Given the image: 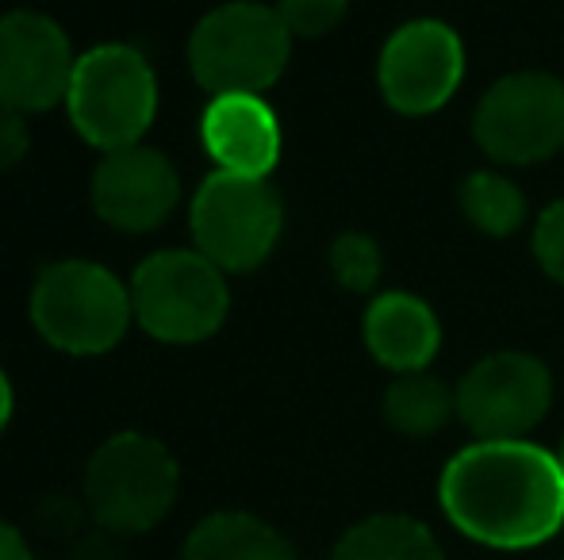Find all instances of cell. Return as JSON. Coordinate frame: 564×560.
Here are the masks:
<instances>
[{
	"label": "cell",
	"instance_id": "cell-5",
	"mask_svg": "<svg viewBox=\"0 0 564 560\" xmlns=\"http://www.w3.org/2000/svg\"><path fill=\"white\" fill-rule=\"evenodd\" d=\"M74 131L100 154L139 146L158 116V74L131 43H100L77 54L66 92Z\"/></svg>",
	"mask_w": 564,
	"mask_h": 560
},
{
	"label": "cell",
	"instance_id": "cell-19",
	"mask_svg": "<svg viewBox=\"0 0 564 560\" xmlns=\"http://www.w3.org/2000/svg\"><path fill=\"white\" fill-rule=\"evenodd\" d=\"M384 270L380 246L361 231H346L330 242V273L346 292H372Z\"/></svg>",
	"mask_w": 564,
	"mask_h": 560
},
{
	"label": "cell",
	"instance_id": "cell-11",
	"mask_svg": "<svg viewBox=\"0 0 564 560\" xmlns=\"http://www.w3.org/2000/svg\"><path fill=\"white\" fill-rule=\"evenodd\" d=\"M465 77V43L442 20H411L388 35L377 62L380 97L400 116L446 108Z\"/></svg>",
	"mask_w": 564,
	"mask_h": 560
},
{
	"label": "cell",
	"instance_id": "cell-6",
	"mask_svg": "<svg viewBox=\"0 0 564 560\" xmlns=\"http://www.w3.org/2000/svg\"><path fill=\"white\" fill-rule=\"evenodd\" d=\"M134 322L154 342L196 345L219 334L230 311L227 273L200 250H158L131 273Z\"/></svg>",
	"mask_w": 564,
	"mask_h": 560
},
{
	"label": "cell",
	"instance_id": "cell-14",
	"mask_svg": "<svg viewBox=\"0 0 564 560\" xmlns=\"http://www.w3.org/2000/svg\"><path fill=\"white\" fill-rule=\"evenodd\" d=\"M365 350L392 373H426L442 350V322L431 304L411 292H384L365 307Z\"/></svg>",
	"mask_w": 564,
	"mask_h": 560
},
{
	"label": "cell",
	"instance_id": "cell-23",
	"mask_svg": "<svg viewBox=\"0 0 564 560\" xmlns=\"http://www.w3.org/2000/svg\"><path fill=\"white\" fill-rule=\"evenodd\" d=\"M127 538H116V534L108 530H97L93 526L89 534H82V538L74 541V549H69V560H131L123 546Z\"/></svg>",
	"mask_w": 564,
	"mask_h": 560
},
{
	"label": "cell",
	"instance_id": "cell-18",
	"mask_svg": "<svg viewBox=\"0 0 564 560\" xmlns=\"http://www.w3.org/2000/svg\"><path fill=\"white\" fill-rule=\"evenodd\" d=\"M460 211L476 231L491 234V239H507L527 223V196L503 173H473L460 185Z\"/></svg>",
	"mask_w": 564,
	"mask_h": 560
},
{
	"label": "cell",
	"instance_id": "cell-24",
	"mask_svg": "<svg viewBox=\"0 0 564 560\" xmlns=\"http://www.w3.org/2000/svg\"><path fill=\"white\" fill-rule=\"evenodd\" d=\"M0 560H35L31 541L23 538V530L8 518H0Z\"/></svg>",
	"mask_w": 564,
	"mask_h": 560
},
{
	"label": "cell",
	"instance_id": "cell-26",
	"mask_svg": "<svg viewBox=\"0 0 564 560\" xmlns=\"http://www.w3.org/2000/svg\"><path fill=\"white\" fill-rule=\"evenodd\" d=\"M561 464H564V457H561Z\"/></svg>",
	"mask_w": 564,
	"mask_h": 560
},
{
	"label": "cell",
	"instance_id": "cell-3",
	"mask_svg": "<svg viewBox=\"0 0 564 560\" xmlns=\"http://www.w3.org/2000/svg\"><path fill=\"white\" fill-rule=\"evenodd\" d=\"M28 311L39 338L69 358H100L116 350L134 322L131 288L108 265L85 257L46 265L31 284Z\"/></svg>",
	"mask_w": 564,
	"mask_h": 560
},
{
	"label": "cell",
	"instance_id": "cell-10",
	"mask_svg": "<svg viewBox=\"0 0 564 560\" xmlns=\"http://www.w3.org/2000/svg\"><path fill=\"white\" fill-rule=\"evenodd\" d=\"M77 54L66 28L35 8L0 15V108L20 116L66 105Z\"/></svg>",
	"mask_w": 564,
	"mask_h": 560
},
{
	"label": "cell",
	"instance_id": "cell-13",
	"mask_svg": "<svg viewBox=\"0 0 564 560\" xmlns=\"http://www.w3.org/2000/svg\"><path fill=\"white\" fill-rule=\"evenodd\" d=\"M200 142L219 173L269 180V173L281 162L276 112L261 97H250V92L212 97L200 116Z\"/></svg>",
	"mask_w": 564,
	"mask_h": 560
},
{
	"label": "cell",
	"instance_id": "cell-9",
	"mask_svg": "<svg viewBox=\"0 0 564 560\" xmlns=\"http://www.w3.org/2000/svg\"><path fill=\"white\" fill-rule=\"evenodd\" d=\"M553 376L534 353L499 350L480 358L457 384V419L476 441H519L550 415Z\"/></svg>",
	"mask_w": 564,
	"mask_h": 560
},
{
	"label": "cell",
	"instance_id": "cell-15",
	"mask_svg": "<svg viewBox=\"0 0 564 560\" xmlns=\"http://www.w3.org/2000/svg\"><path fill=\"white\" fill-rule=\"evenodd\" d=\"M181 560H300L276 526L250 510H212L188 530Z\"/></svg>",
	"mask_w": 564,
	"mask_h": 560
},
{
	"label": "cell",
	"instance_id": "cell-20",
	"mask_svg": "<svg viewBox=\"0 0 564 560\" xmlns=\"http://www.w3.org/2000/svg\"><path fill=\"white\" fill-rule=\"evenodd\" d=\"M273 8L292 39H323L346 20L349 0H276Z\"/></svg>",
	"mask_w": 564,
	"mask_h": 560
},
{
	"label": "cell",
	"instance_id": "cell-22",
	"mask_svg": "<svg viewBox=\"0 0 564 560\" xmlns=\"http://www.w3.org/2000/svg\"><path fill=\"white\" fill-rule=\"evenodd\" d=\"M28 150H31L28 116L12 112V108H0V177L20 165L28 157Z\"/></svg>",
	"mask_w": 564,
	"mask_h": 560
},
{
	"label": "cell",
	"instance_id": "cell-21",
	"mask_svg": "<svg viewBox=\"0 0 564 560\" xmlns=\"http://www.w3.org/2000/svg\"><path fill=\"white\" fill-rule=\"evenodd\" d=\"M534 257L545 277L564 284V200L550 204L534 223Z\"/></svg>",
	"mask_w": 564,
	"mask_h": 560
},
{
	"label": "cell",
	"instance_id": "cell-1",
	"mask_svg": "<svg viewBox=\"0 0 564 560\" xmlns=\"http://www.w3.org/2000/svg\"><path fill=\"white\" fill-rule=\"evenodd\" d=\"M442 510L491 549H534L564 526V464L534 441H476L449 457Z\"/></svg>",
	"mask_w": 564,
	"mask_h": 560
},
{
	"label": "cell",
	"instance_id": "cell-4",
	"mask_svg": "<svg viewBox=\"0 0 564 560\" xmlns=\"http://www.w3.org/2000/svg\"><path fill=\"white\" fill-rule=\"evenodd\" d=\"M292 58V31L273 4L227 0L212 8L188 35V69L208 97H261L281 81Z\"/></svg>",
	"mask_w": 564,
	"mask_h": 560
},
{
	"label": "cell",
	"instance_id": "cell-25",
	"mask_svg": "<svg viewBox=\"0 0 564 560\" xmlns=\"http://www.w3.org/2000/svg\"><path fill=\"white\" fill-rule=\"evenodd\" d=\"M12 415H15V392H12V381H8V373L0 369V433L8 430Z\"/></svg>",
	"mask_w": 564,
	"mask_h": 560
},
{
	"label": "cell",
	"instance_id": "cell-8",
	"mask_svg": "<svg viewBox=\"0 0 564 560\" xmlns=\"http://www.w3.org/2000/svg\"><path fill=\"white\" fill-rule=\"evenodd\" d=\"M473 139L499 165L550 162L564 146V81L542 69L499 77L476 105Z\"/></svg>",
	"mask_w": 564,
	"mask_h": 560
},
{
	"label": "cell",
	"instance_id": "cell-7",
	"mask_svg": "<svg viewBox=\"0 0 564 560\" xmlns=\"http://www.w3.org/2000/svg\"><path fill=\"white\" fill-rule=\"evenodd\" d=\"M193 250L224 273H253L269 262L284 231V204L261 177L208 173L188 208Z\"/></svg>",
	"mask_w": 564,
	"mask_h": 560
},
{
	"label": "cell",
	"instance_id": "cell-17",
	"mask_svg": "<svg viewBox=\"0 0 564 560\" xmlns=\"http://www.w3.org/2000/svg\"><path fill=\"white\" fill-rule=\"evenodd\" d=\"M453 415H457V388L431 373L395 376L384 392V419L395 433H408V438H431L446 430Z\"/></svg>",
	"mask_w": 564,
	"mask_h": 560
},
{
	"label": "cell",
	"instance_id": "cell-12",
	"mask_svg": "<svg viewBox=\"0 0 564 560\" xmlns=\"http://www.w3.org/2000/svg\"><path fill=\"white\" fill-rule=\"evenodd\" d=\"M93 211L123 234L158 231L181 204V173L162 150L123 146L100 154L89 185Z\"/></svg>",
	"mask_w": 564,
	"mask_h": 560
},
{
	"label": "cell",
	"instance_id": "cell-2",
	"mask_svg": "<svg viewBox=\"0 0 564 560\" xmlns=\"http://www.w3.org/2000/svg\"><path fill=\"white\" fill-rule=\"evenodd\" d=\"M181 495V464L162 438L119 430L93 449L82 480L85 515L97 530L139 538L170 518Z\"/></svg>",
	"mask_w": 564,
	"mask_h": 560
},
{
	"label": "cell",
	"instance_id": "cell-16",
	"mask_svg": "<svg viewBox=\"0 0 564 560\" xmlns=\"http://www.w3.org/2000/svg\"><path fill=\"white\" fill-rule=\"evenodd\" d=\"M330 560H442L431 526L411 515H369L349 526Z\"/></svg>",
	"mask_w": 564,
	"mask_h": 560
}]
</instances>
